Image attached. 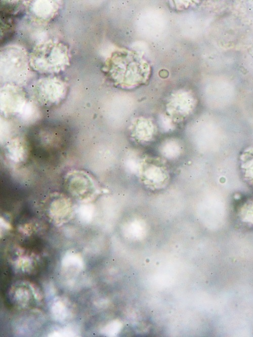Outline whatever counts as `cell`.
I'll return each mask as SVG.
<instances>
[{
  "label": "cell",
  "mask_w": 253,
  "mask_h": 337,
  "mask_svg": "<svg viewBox=\"0 0 253 337\" xmlns=\"http://www.w3.org/2000/svg\"><path fill=\"white\" fill-rule=\"evenodd\" d=\"M250 152L247 151L241 158V169L243 170L244 177L253 178V148Z\"/></svg>",
  "instance_id": "1"
},
{
  "label": "cell",
  "mask_w": 253,
  "mask_h": 337,
  "mask_svg": "<svg viewBox=\"0 0 253 337\" xmlns=\"http://www.w3.org/2000/svg\"><path fill=\"white\" fill-rule=\"evenodd\" d=\"M51 278H52V279H53V278H54V277H51Z\"/></svg>",
  "instance_id": "2"
}]
</instances>
